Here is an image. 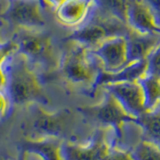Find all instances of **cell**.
<instances>
[{"label": "cell", "mask_w": 160, "mask_h": 160, "mask_svg": "<svg viewBox=\"0 0 160 160\" xmlns=\"http://www.w3.org/2000/svg\"><path fill=\"white\" fill-rule=\"evenodd\" d=\"M2 67L6 76L5 92L11 107L47 103L39 73L23 55L16 51L5 60Z\"/></svg>", "instance_id": "cell-1"}, {"label": "cell", "mask_w": 160, "mask_h": 160, "mask_svg": "<svg viewBox=\"0 0 160 160\" xmlns=\"http://www.w3.org/2000/svg\"><path fill=\"white\" fill-rule=\"evenodd\" d=\"M64 41L57 70L69 84L94 93L98 76L103 71L100 60L91 49L70 40Z\"/></svg>", "instance_id": "cell-2"}, {"label": "cell", "mask_w": 160, "mask_h": 160, "mask_svg": "<svg viewBox=\"0 0 160 160\" xmlns=\"http://www.w3.org/2000/svg\"><path fill=\"white\" fill-rule=\"evenodd\" d=\"M17 45V52L40 72H50L58 69L60 52L51 33L45 29H16L9 36Z\"/></svg>", "instance_id": "cell-3"}, {"label": "cell", "mask_w": 160, "mask_h": 160, "mask_svg": "<svg viewBox=\"0 0 160 160\" xmlns=\"http://www.w3.org/2000/svg\"><path fill=\"white\" fill-rule=\"evenodd\" d=\"M129 31L130 28L126 23L100 13L93 7L92 3L87 17L79 26L72 29L64 40L74 41L93 50L109 38L125 37Z\"/></svg>", "instance_id": "cell-4"}, {"label": "cell", "mask_w": 160, "mask_h": 160, "mask_svg": "<svg viewBox=\"0 0 160 160\" xmlns=\"http://www.w3.org/2000/svg\"><path fill=\"white\" fill-rule=\"evenodd\" d=\"M30 117L22 124L25 139L38 140L44 138L65 139L64 136L72 124V112L64 108L55 112L46 111L42 105L32 104L28 106Z\"/></svg>", "instance_id": "cell-5"}, {"label": "cell", "mask_w": 160, "mask_h": 160, "mask_svg": "<svg viewBox=\"0 0 160 160\" xmlns=\"http://www.w3.org/2000/svg\"><path fill=\"white\" fill-rule=\"evenodd\" d=\"M43 9L38 0H6V7L0 19L12 31L16 29L42 30L46 26Z\"/></svg>", "instance_id": "cell-6"}, {"label": "cell", "mask_w": 160, "mask_h": 160, "mask_svg": "<svg viewBox=\"0 0 160 160\" xmlns=\"http://www.w3.org/2000/svg\"><path fill=\"white\" fill-rule=\"evenodd\" d=\"M102 99L99 103L91 106L78 107V112L90 122L98 125L97 128H113L114 132L119 131L127 121L136 120L125 112L121 105L106 90H103Z\"/></svg>", "instance_id": "cell-7"}, {"label": "cell", "mask_w": 160, "mask_h": 160, "mask_svg": "<svg viewBox=\"0 0 160 160\" xmlns=\"http://www.w3.org/2000/svg\"><path fill=\"white\" fill-rule=\"evenodd\" d=\"M113 128H96L86 142L74 143L62 140L61 153L63 160H101L112 148Z\"/></svg>", "instance_id": "cell-8"}, {"label": "cell", "mask_w": 160, "mask_h": 160, "mask_svg": "<svg viewBox=\"0 0 160 160\" xmlns=\"http://www.w3.org/2000/svg\"><path fill=\"white\" fill-rule=\"evenodd\" d=\"M101 89L112 94L125 110V112L130 116L138 118L141 114L146 112L144 106L143 91L138 81L105 84Z\"/></svg>", "instance_id": "cell-9"}, {"label": "cell", "mask_w": 160, "mask_h": 160, "mask_svg": "<svg viewBox=\"0 0 160 160\" xmlns=\"http://www.w3.org/2000/svg\"><path fill=\"white\" fill-rule=\"evenodd\" d=\"M92 51L100 60L105 72H116L127 65L126 43L123 36L105 40Z\"/></svg>", "instance_id": "cell-10"}, {"label": "cell", "mask_w": 160, "mask_h": 160, "mask_svg": "<svg viewBox=\"0 0 160 160\" xmlns=\"http://www.w3.org/2000/svg\"><path fill=\"white\" fill-rule=\"evenodd\" d=\"M125 38L127 64L146 60L148 55L160 43L159 32L142 33L130 29Z\"/></svg>", "instance_id": "cell-11"}, {"label": "cell", "mask_w": 160, "mask_h": 160, "mask_svg": "<svg viewBox=\"0 0 160 160\" xmlns=\"http://www.w3.org/2000/svg\"><path fill=\"white\" fill-rule=\"evenodd\" d=\"M92 3L93 0H65L54 9L55 18L59 24L74 29L87 17Z\"/></svg>", "instance_id": "cell-12"}, {"label": "cell", "mask_w": 160, "mask_h": 160, "mask_svg": "<svg viewBox=\"0 0 160 160\" xmlns=\"http://www.w3.org/2000/svg\"><path fill=\"white\" fill-rule=\"evenodd\" d=\"M127 25L137 32L160 33V28L143 0H127Z\"/></svg>", "instance_id": "cell-13"}, {"label": "cell", "mask_w": 160, "mask_h": 160, "mask_svg": "<svg viewBox=\"0 0 160 160\" xmlns=\"http://www.w3.org/2000/svg\"><path fill=\"white\" fill-rule=\"evenodd\" d=\"M62 140L59 138L25 139L22 144V150L24 154L32 155L39 160H63L61 153Z\"/></svg>", "instance_id": "cell-14"}, {"label": "cell", "mask_w": 160, "mask_h": 160, "mask_svg": "<svg viewBox=\"0 0 160 160\" xmlns=\"http://www.w3.org/2000/svg\"><path fill=\"white\" fill-rule=\"evenodd\" d=\"M147 62L146 60L136 61L127 64L120 70L113 73L102 71L98 76L95 84V91L98 87H102L105 84L118 83V82H135L146 73Z\"/></svg>", "instance_id": "cell-15"}, {"label": "cell", "mask_w": 160, "mask_h": 160, "mask_svg": "<svg viewBox=\"0 0 160 160\" xmlns=\"http://www.w3.org/2000/svg\"><path fill=\"white\" fill-rule=\"evenodd\" d=\"M142 130V139L160 150V106L146 111L136 118Z\"/></svg>", "instance_id": "cell-16"}, {"label": "cell", "mask_w": 160, "mask_h": 160, "mask_svg": "<svg viewBox=\"0 0 160 160\" xmlns=\"http://www.w3.org/2000/svg\"><path fill=\"white\" fill-rule=\"evenodd\" d=\"M144 96V106L146 111L154 109L160 103V80L146 74L138 80Z\"/></svg>", "instance_id": "cell-17"}, {"label": "cell", "mask_w": 160, "mask_h": 160, "mask_svg": "<svg viewBox=\"0 0 160 160\" xmlns=\"http://www.w3.org/2000/svg\"><path fill=\"white\" fill-rule=\"evenodd\" d=\"M93 7L100 13L127 24V0H93Z\"/></svg>", "instance_id": "cell-18"}, {"label": "cell", "mask_w": 160, "mask_h": 160, "mask_svg": "<svg viewBox=\"0 0 160 160\" xmlns=\"http://www.w3.org/2000/svg\"><path fill=\"white\" fill-rule=\"evenodd\" d=\"M133 160H160V150L142 139L129 152Z\"/></svg>", "instance_id": "cell-19"}, {"label": "cell", "mask_w": 160, "mask_h": 160, "mask_svg": "<svg viewBox=\"0 0 160 160\" xmlns=\"http://www.w3.org/2000/svg\"><path fill=\"white\" fill-rule=\"evenodd\" d=\"M146 74L156 77L160 80V43L146 58Z\"/></svg>", "instance_id": "cell-20"}, {"label": "cell", "mask_w": 160, "mask_h": 160, "mask_svg": "<svg viewBox=\"0 0 160 160\" xmlns=\"http://www.w3.org/2000/svg\"><path fill=\"white\" fill-rule=\"evenodd\" d=\"M17 51V45L13 40L8 37L0 41V66L10 55Z\"/></svg>", "instance_id": "cell-21"}, {"label": "cell", "mask_w": 160, "mask_h": 160, "mask_svg": "<svg viewBox=\"0 0 160 160\" xmlns=\"http://www.w3.org/2000/svg\"><path fill=\"white\" fill-rule=\"evenodd\" d=\"M101 160H133L128 152L116 148H110L109 151Z\"/></svg>", "instance_id": "cell-22"}, {"label": "cell", "mask_w": 160, "mask_h": 160, "mask_svg": "<svg viewBox=\"0 0 160 160\" xmlns=\"http://www.w3.org/2000/svg\"><path fill=\"white\" fill-rule=\"evenodd\" d=\"M143 2L147 5L157 26L160 28V0H143Z\"/></svg>", "instance_id": "cell-23"}, {"label": "cell", "mask_w": 160, "mask_h": 160, "mask_svg": "<svg viewBox=\"0 0 160 160\" xmlns=\"http://www.w3.org/2000/svg\"><path fill=\"white\" fill-rule=\"evenodd\" d=\"M11 108L9 98L7 96L5 90H0V119L4 118Z\"/></svg>", "instance_id": "cell-24"}, {"label": "cell", "mask_w": 160, "mask_h": 160, "mask_svg": "<svg viewBox=\"0 0 160 160\" xmlns=\"http://www.w3.org/2000/svg\"><path fill=\"white\" fill-rule=\"evenodd\" d=\"M5 86H6V76L1 65L0 66V90H5Z\"/></svg>", "instance_id": "cell-25"}, {"label": "cell", "mask_w": 160, "mask_h": 160, "mask_svg": "<svg viewBox=\"0 0 160 160\" xmlns=\"http://www.w3.org/2000/svg\"><path fill=\"white\" fill-rule=\"evenodd\" d=\"M65 0H45V2H46L47 6L51 7L53 10L56 9L60 4L63 3Z\"/></svg>", "instance_id": "cell-26"}, {"label": "cell", "mask_w": 160, "mask_h": 160, "mask_svg": "<svg viewBox=\"0 0 160 160\" xmlns=\"http://www.w3.org/2000/svg\"><path fill=\"white\" fill-rule=\"evenodd\" d=\"M6 28H8L7 25L5 24V22L3 21L2 19H0V41H1V40H3V39H6V38L3 37V34L5 32V30H6Z\"/></svg>", "instance_id": "cell-27"}, {"label": "cell", "mask_w": 160, "mask_h": 160, "mask_svg": "<svg viewBox=\"0 0 160 160\" xmlns=\"http://www.w3.org/2000/svg\"><path fill=\"white\" fill-rule=\"evenodd\" d=\"M5 7H6V0H0V15L4 11Z\"/></svg>", "instance_id": "cell-28"}, {"label": "cell", "mask_w": 160, "mask_h": 160, "mask_svg": "<svg viewBox=\"0 0 160 160\" xmlns=\"http://www.w3.org/2000/svg\"><path fill=\"white\" fill-rule=\"evenodd\" d=\"M157 106H160V103H159V104H158V105H157Z\"/></svg>", "instance_id": "cell-29"}]
</instances>
